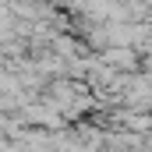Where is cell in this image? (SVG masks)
Wrapping results in <instances>:
<instances>
[{
  "instance_id": "1",
  "label": "cell",
  "mask_w": 152,
  "mask_h": 152,
  "mask_svg": "<svg viewBox=\"0 0 152 152\" xmlns=\"http://www.w3.org/2000/svg\"><path fill=\"white\" fill-rule=\"evenodd\" d=\"M134 64H138L134 50H124V46H113V50L106 53V67H110V71H131Z\"/></svg>"
}]
</instances>
